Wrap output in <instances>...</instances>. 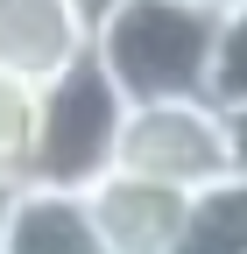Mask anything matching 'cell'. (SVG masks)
Listing matches in <instances>:
<instances>
[{"label":"cell","mask_w":247,"mask_h":254,"mask_svg":"<svg viewBox=\"0 0 247 254\" xmlns=\"http://www.w3.org/2000/svg\"><path fill=\"white\" fill-rule=\"evenodd\" d=\"M92 36L78 28L71 0H0V71L43 85L71 57H85Z\"/></svg>","instance_id":"5b68a950"},{"label":"cell","mask_w":247,"mask_h":254,"mask_svg":"<svg viewBox=\"0 0 247 254\" xmlns=\"http://www.w3.org/2000/svg\"><path fill=\"white\" fill-rule=\"evenodd\" d=\"M127 92L106 78L99 57H71L57 78L36 92V148H28V184L36 190H71L92 198L113 163H120V134H127Z\"/></svg>","instance_id":"6da1fadb"},{"label":"cell","mask_w":247,"mask_h":254,"mask_svg":"<svg viewBox=\"0 0 247 254\" xmlns=\"http://www.w3.org/2000/svg\"><path fill=\"white\" fill-rule=\"evenodd\" d=\"M226 155H233V177H247V106L226 113Z\"/></svg>","instance_id":"8fae6325"},{"label":"cell","mask_w":247,"mask_h":254,"mask_svg":"<svg viewBox=\"0 0 247 254\" xmlns=\"http://www.w3.org/2000/svg\"><path fill=\"white\" fill-rule=\"evenodd\" d=\"M198 7H233V0H198Z\"/></svg>","instance_id":"4fadbf2b"},{"label":"cell","mask_w":247,"mask_h":254,"mask_svg":"<svg viewBox=\"0 0 247 254\" xmlns=\"http://www.w3.org/2000/svg\"><path fill=\"white\" fill-rule=\"evenodd\" d=\"M36 92H43V85L0 71V184H28V148H36Z\"/></svg>","instance_id":"9c48e42d"},{"label":"cell","mask_w":247,"mask_h":254,"mask_svg":"<svg viewBox=\"0 0 247 254\" xmlns=\"http://www.w3.org/2000/svg\"><path fill=\"white\" fill-rule=\"evenodd\" d=\"M212 36H219V7H198V0H127L92 36V57L127 92V106H177V99H205Z\"/></svg>","instance_id":"7a4b0ae2"},{"label":"cell","mask_w":247,"mask_h":254,"mask_svg":"<svg viewBox=\"0 0 247 254\" xmlns=\"http://www.w3.org/2000/svg\"><path fill=\"white\" fill-rule=\"evenodd\" d=\"M120 7H127V0H71V14H78V28H85V36H99V28H106Z\"/></svg>","instance_id":"30bf717a"},{"label":"cell","mask_w":247,"mask_h":254,"mask_svg":"<svg viewBox=\"0 0 247 254\" xmlns=\"http://www.w3.org/2000/svg\"><path fill=\"white\" fill-rule=\"evenodd\" d=\"M177 254H247V177H219L191 190Z\"/></svg>","instance_id":"52a82bcc"},{"label":"cell","mask_w":247,"mask_h":254,"mask_svg":"<svg viewBox=\"0 0 247 254\" xmlns=\"http://www.w3.org/2000/svg\"><path fill=\"white\" fill-rule=\"evenodd\" d=\"M184 190H163L148 177H106L92 190V219H99L106 254H177L184 240Z\"/></svg>","instance_id":"277c9868"},{"label":"cell","mask_w":247,"mask_h":254,"mask_svg":"<svg viewBox=\"0 0 247 254\" xmlns=\"http://www.w3.org/2000/svg\"><path fill=\"white\" fill-rule=\"evenodd\" d=\"M0 254H106L99 219H92V198L21 184L7 226H0Z\"/></svg>","instance_id":"8992f818"},{"label":"cell","mask_w":247,"mask_h":254,"mask_svg":"<svg viewBox=\"0 0 247 254\" xmlns=\"http://www.w3.org/2000/svg\"><path fill=\"white\" fill-rule=\"evenodd\" d=\"M120 177H148L163 190H205L233 177V155H226V113L212 99H177V106H134L127 113V134H120Z\"/></svg>","instance_id":"3957f363"},{"label":"cell","mask_w":247,"mask_h":254,"mask_svg":"<svg viewBox=\"0 0 247 254\" xmlns=\"http://www.w3.org/2000/svg\"><path fill=\"white\" fill-rule=\"evenodd\" d=\"M205 99L219 113H240L247 106V0L219 7V36H212V85Z\"/></svg>","instance_id":"ba28073f"},{"label":"cell","mask_w":247,"mask_h":254,"mask_svg":"<svg viewBox=\"0 0 247 254\" xmlns=\"http://www.w3.org/2000/svg\"><path fill=\"white\" fill-rule=\"evenodd\" d=\"M14 190L21 184H0V226H7V212H14Z\"/></svg>","instance_id":"7c38bea8"}]
</instances>
